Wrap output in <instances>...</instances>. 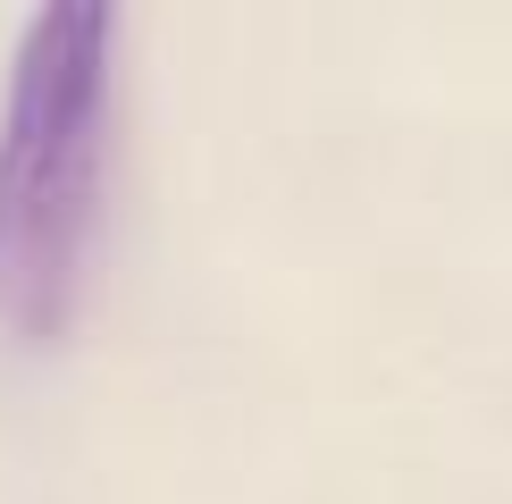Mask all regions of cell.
Wrapping results in <instances>:
<instances>
[{
  "label": "cell",
  "instance_id": "cell-1",
  "mask_svg": "<svg viewBox=\"0 0 512 504\" xmlns=\"http://www.w3.org/2000/svg\"><path fill=\"white\" fill-rule=\"evenodd\" d=\"M110 42L101 0L34 9L0 93V328L59 345L84 303L110 177Z\"/></svg>",
  "mask_w": 512,
  "mask_h": 504
}]
</instances>
